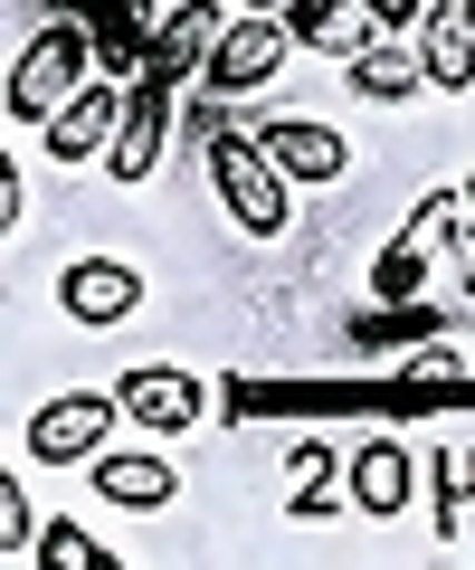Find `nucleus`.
Instances as JSON below:
<instances>
[{
  "mask_svg": "<svg viewBox=\"0 0 475 570\" xmlns=\"http://www.w3.org/2000/svg\"><path fill=\"white\" fill-rule=\"evenodd\" d=\"M409 485H418V466H409V448H399V438H372V448L352 456V504L372 513V523L409 513Z\"/></svg>",
  "mask_w": 475,
  "mask_h": 570,
  "instance_id": "9b49d317",
  "label": "nucleus"
},
{
  "mask_svg": "<svg viewBox=\"0 0 475 570\" xmlns=\"http://www.w3.org/2000/svg\"><path fill=\"white\" fill-rule=\"evenodd\" d=\"M115 124H125V96L105 77H86L77 96L48 115V153H58V163H96V153H115Z\"/></svg>",
  "mask_w": 475,
  "mask_h": 570,
  "instance_id": "6e6552de",
  "label": "nucleus"
},
{
  "mask_svg": "<svg viewBox=\"0 0 475 570\" xmlns=\"http://www.w3.org/2000/svg\"><path fill=\"white\" fill-rule=\"evenodd\" d=\"M286 20H267V10H248V20H228L219 29V48H209V67H200V86H219V96H248V86H267L276 67H286Z\"/></svg>",
  "mask_w": 475,
  "mask_h": 570,
  "instance_id": "20e7f679",
  "label": "nucleus"
},
{
  "mask_svg": "<svg viewBox=\"0 0 475 570\" xmlns=\"http://www.w3.org/2000/svg\"><path fill=\"white\" fill-rule=\"evenodd\" d=\"M466 523H475V448H447L437 456V532L456 542Z\"/></svg>",
  "mask_w": 475,
  "mask_h": 570,
  "instance_id": "dca6fc26",
  "label": "nucleus"
},
{
  "mask_svg": "<svg viewBox=\"0 0 475 570\" xmlns=\"http://www.w3.org/2000/svg\"><path fill=\"white\" fill-rule=\"evenodd\" d=\"M276 20H286V39L295 48H352V58H362V10H352V0H286V10H276Z\"/></svg>",
  "mask_w": 475,
  "mask_h": 570,
  "instance_id": "4468645a",
  "label": "nucleus"
},
{
  "mask_svg": "<svg viewBox=\"0 0 475 570\" xmlns=\"http://www.w3.org/2000/svg\"><path fill=\"white\" fill-rule=\"evenodd\" d=\"M58 305L77 314V324H125V314L144 305V276H133L125 257H77L58 276Z\"/></svg>",
  "mask_w": 475,
  "mask_h": 570,
  "instance_id": "1a4fd4ad",
  "label": "nucleus"
},
{
  "mask_svg": "<svg viewBox=\"0 0 475 570\" xmlns=\"http://www.w3.org/2000/svg\"><path fill=\"white\" fill-rule=\"evenodd\" d=\"M362 10H372L380 29H418V20H428V0H362Z\"/></svg>",
  "mask_w": 475,
  "mask_h": 570,
  "instance_id": "5701e85b",
  "label": "nucleus"
},
{
  "mask_svg": "<svg viewBox=\"0 0 475 570\" xmlns=\"http://www.w3.org/2000/svg\"><path fill=\"white\" fill-rule=\"evenodd\" d=\"M456 219H466V190H428V200L409 209V238H418V247H456V257H466L475 228H456Z\"/></svg>",
  "mask_w": 475,
  "mask_h": 570,
  "instance_id": "a211bd4d",
  "label": "nucleus"
},
{
  "mask_svg": "<svg viewBox=\"0 0 475 570\" xmlns=\"http://www.w3.org/2000/svg\"><path fill=\"white\" fill-rule=\"evenodd\" d=\"M39 532H48V523L20 504V475H10V485H0V551L20 561V551H39Z\"/></svg>",
  "mask_w": 475,
  "mask_h": 570,
  "instance_id": "412c9836",
  "label": "nucleus"
},
{
  "mask_svg": "<svg viewBox=\"0 0 475 570\" xmlns=\"http://www.w3.org/2000/svg\"><path fill=\"white\" fill-rule=\"evenodd\" d=\"M39 561H48V570H105L115 551H105V542H86L77 523H48V532H39Z\"/></svg>",
  "mask_w": 475,
  "mask_h": 570,
  "instance_id": "aec40b11",
  "label": "nucleus"
},
{
  "mask_svg": "<svg viewBox=\"0 0 475 570\" xmlns=\"http://www.w3.org/2000/svg\"><path fill=\"white\" fill-rule=\"evenodd\" d=\"M466 219H475V181H466Z\"/></svg>",
  "mask_w": 475,
  "mask_h": 570,
  "instance_id": "a878e982",
  "label": "nucleus"
},
{
  "mask_svg": "<svg viewBox=\"0 0 475 570\" xmlns=\"http://www.w3.org/2000/svg\"><path fill=\"white\" fill-rule=\"evenodd\" d=\"M209 181H219L228 219L248 228V238H276L286 228V171L257 153V134H209Z\"/></svg>",
  "mask_w": 475,
  "mask_h": 570,
  "instance_id": "f03ea898",
  "label": "nucleus"
},
{
  "mask_svg": "<svg viewBox=\"0 0 475 570\" xmlns=\"http://www.w3.org/2000/svg\"><path fill=\"white\" fill-rule=\"evenodd\" d=\"M295 523H314V513H333V448H295V494H286Z\"/></svg>",
  "mask_w": 475,
  "mask_h": 570,
  "instance_id": "6ab92c4d",
  "label": "nucleus"
},
{
  "mask_svg": "<svg viewBox=\"0 0 475 570\" xmlns=\"http://www.w3.org/2000/svg\"><path fill=\"white\" fill-rule=\"evenodd\" d=\"M466 305H475V247H466Z\"/></svg>",
  "mask_w": 475,
  "mask_h": 570,
  "instance_id": "b1692460",
  "label": "nucleus"
},
{
  "mask_svg": "<svg viewBox=\"0 0 475 570\" xmlns=\"http://www.w3.org/2000/svg\"><path fill=\"white\" fill-rule=\"evenodd\" d=\"M86 67H96V58H86V29H77V20L39 29V39L10 58V124H48V115L86 86Z\"/></svg>",
  "mask_w": 475,
  "mask_h": 570,
  "instance_id": "f257e3e1",
  "label": "nucleus"
},
{
  "mask_svg": "<svg viewBox=\"0 0 475 570\" xmlns=\"http://www.w3.org/2000/svg\"><path fill=\"white\" fill-rule=\"evenodd\" d=\"M409 333H428V314L399 305V314H362V324H352V343H362V352H390V343H409Z\"/></svg>",
  "mask_w": 475,
  "mask_h": 570,
  "instance_id": "4be33fe9",
  "label": "nucleus"
},
{
  "mask_svg": "<svg viewBox=\"0 0 475 570\" xmlns=\"http://www.w3.org/2000/svg\"><path fill=\"white\" fill-rule=\"evenodd\" d=\"M352 86H362L372 105H399V96H418V86H428V67H418L409 48H362V58H352Z\"/></svg>",
  "mask_w": 475,
  "mask_h": 570,
  "instance_id": "2eb2a0df",
  "label": "nucleus"
},
{
  "mask_svg": "<svg viewBox=\"0 0 475 570\" xmlns=\"http://www.w3.org/2000/svg\"><path fill=\"white\" fill-rule=\"evenodd\" d=\"M418 285H428V247H418V238H390V247L372 257V295H380V305H409Z\"/></svg>",
  "mask_w": 475,
  "mask_h": 570,
  "instance_id": "f3484780",
  "label": "nucleus"
},
{
  "mask_svg": "<svg viewBox=\"0 0 475 570\" xmlns=\"http://www.w3.org/2000/svg\"><path fill=\"white\" fill-rule=\"evenodd\" d=\"M125 419H144L152 438H181V428H200V409H209V390L190 381V371H171V362H144V371H125Z\"/></svg>",
  "mask_w": 475,
  "mask_h": 570,
  "instance_id": "423d86ee",
  "label": "nucleus"
},
{
  "mask_svg": "<svg viewBox=\"0 0 475 570\" xmlns=\"http://www.w3.org/2000/svg\"><path fill=\"white\" fill-rule=\"evenodd\" d=\"M248 10H257V0H248Z\"/></svg>",
  "mask_w": 475,
  "mask_h": 570,
  "instance_id": "bb28decb",
  "label": "nucleus"
},
{
  "mask_svg": "<svg viewBox=\"0 0 475 570\" xmlns=\"http://www.w3.org/2000/svg\"><path fill=\"white\" fill-rule=\"evenodd\" d=\"M219 0H181L162 29H152V48H144V77H200L209 67V48H219Z\"/></svg>",
  "mask_w": 475,
  "mask_h": 570,
  "instance_id": "9d476101",
  "label": "nucleus"
},
{
  "mask_svg": "<svg viewBox=\"0 0 475 570\" xmlns=\"http://www.w3.org/2000/svg\"><path fill=\"white\" fill-rule=\"evenodd\" d=\"M456 10H466V29H475V0H456Z\"/></svg>",
  "mask_w": 475,
  "mask_h": 570,
  "instance_id": "393cba45",
  "label": "nucleus"
},
{
  "mask_svg": "<svg viewBox=\"0 0 475 570\" xmlns=\"http://www.w3.org/2000/svg\"><path fill=\"white\" fill-rule=\"evenodd\" d=\"M418 67H428V86H447V96L475 86V29H466V10H428V20H418Z\"/></svg>",
  "mask_w": 475,
  "mask_h": 570,
  "instance_id": "f8f14e48",
  "label": "nucleus"
},
{
  "mask_svg": "<svg viewBox=\"0 0 475 570\" xmlns=\"http://www.w3.org/2000/svg\"><path fill=\"white\" fill-rule=\"evenodd\" d=\"M171 86H181V77H144V86L125 96L115 153H105V171H115V181H152V171H162V142H171Z\"/></svg>",
  "mask_w": 475,
  "mask_h": 570,
  "instance_id": "39448f33",
  "label": "nucleus"
},
{
  "mask_svg": "<svg viewBox=\"0 0 475 570\" xmlns=\"http://www.w3.org/2000/svg\"><path fill=\"white\" fill-rule=\"evenodd\" d=\"M257 153H267L286 181H343V163H352V142L333 134V124H305V115L257 124Z\"/></svg>",
  "mask_w": 475,
  "mask_h": 570,
  "instance_id": "0eeeda50",
  "label": "nucleus"
},
{
  "mask_svg": "<svg viewBox=\"0 0 475 570\" xmlns=\"http://www.w3.org/2000/svg\"><path fill=\"white\" fill-rule=\"evenodd\" d=\"M96 494H105V504L152 513V504L181 494V475H171V456H96Z\"/></svg>",
  "mask_w": 475,
  "mask_h": 570,
  "instance_id": "ddd939ff",
  "label": "nucleus"
},
{
  "mask_svg": "<svg viewBox=\"0 0 475 570\" xmlns=\"http://www.w3.org/2000/svg\"><path fill=\"white\" fill-rule=\"evenodd\" d=\"M115 419H125V400H96V390H67V400H48L39 419H29V456H39V466H86V456H105Z\"/></svg>",
  "mask_w": 475,
  "mask_h": 570,
  "instance_id": "7ed1b4c3",
  "label": "nucleus"
}]
</instances>
